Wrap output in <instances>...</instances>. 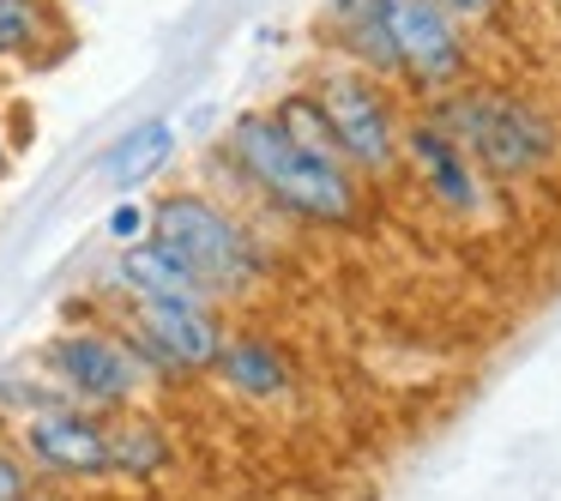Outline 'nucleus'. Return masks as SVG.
Here are the masks:
<instances>
[{
  "mask_svg": "<svg viewBox=\"0 0 561 501\" xmlns=\"http://www.w3.org/2000/svg\"><path fill=\"white\" fill-rule=\"evenodd\" d=\"M224 163L230 175L248 187L254 200H266L272 212L308 224V230H356L368 212L363 175L344 170V163L320 158V151L296 146L272 110H248L230 122L224 134Z\"/></svg>",
  "mask_w": 561,
  "mask_h": 501,
  "instance_id": "obj_1",
  "label": "nucleus"
},
{
  "mask_svg": "<svg viewBox=\"0 0 561 501\" xmlns=\"http://www.w3.org/2000/svg\"><path fill=\"white\" fill-rule=\"evenodd\" d=\"M423 110H435L447 122V134L471 151V163L495 187L537 182L561 158V122L537 98H525L513 86H477V79H465L459 91L423 103Z\"/></svg>",
  "mask_w": 561,
  "mask_h": 501,
  "instance_id": "obj_2",
  "label": "nucleus"
},
{
  "mask_svg": "<svg viewBox=\"0 0 561 501\" xmlns=\"http://www.w3.org/2000/svg\"><path fill=\"white\" fill-rule=\"evenodd\" d=\"M151 242H163L199 284L211 303H236L266 278V248L248 230L242 212H230L206 187H170L151 200Z\"/></svg>",
  "mask_w": 561,
  "mask_h": 501,
  "instance_id": "obj_3",
  "label": "nucleus"
},
{
  "mask_svg": "<svg viewBox=\"0 0 561 501\" xmlns=\"http://www.w3.org/2000/svg\"><path fill=\"white\" fill-rule=\"evenodd\" d=\"M308 91H314L320 115H327V134H332V146H339V158L351 163L363 182H392V175H399L404 110H399L387 79L332 61L308 79Z\"/></svg>",
  "mask_w": 561,
  "mask_h": 501,
  "instance_id": "obj_4",
  "label": "nucleus"
},
{
  "mask_svg": "<svg viewBox=\"0 0 561 501\" xmlns=\"http://www.w3.org/2000/svg\"><path fill=\"white\" fill-rule=\"evenodd\" d=\"M380 25L392 49V86H404L416 103H435L471 79V25L440 0H380Z\"/></svg>",
  "mask_w": 561,
  "mask_h": 501,
  "instance_id": "obj_5",
  "label": "nucleus"
},
{
  "mask_svg": "<svg viewBox=\"0 0 561 501\" xmlns=\"http://www.w3.org/2000/svg\"><path fill=\"white\" fill-rule=\"evenodd\" d=\"M43 380L61 392L67 405H85V411H127L139 405V392L151 387L146 368H139L134 344L122 339V327H67L43 344L37 356Z\"/></svg>",
  "mask_w": 561,
  "mask_h": 501,
  "instance_id": "obj_6",
  "label": "nucleus"
},
{
  "mask_svg": "<svg viewBox=\"0 0 561 501\" xmlns=\"http://www.w3.org/2000/svg\"><path fill=\"white\" fill-rule=\"evenodd\" d=\"M224 315L206 296L187 303H127L122 315V339L134 344L146 380H187V375H211L224 344Z\"/></svg>",
  "mask_w": 561,
  "mask_h": 501,
  "instance_id": "obj_7",
  "label": "nucleus"
},
{
  "mask_svg": "<svg viewBox=\"0 0 561 501\" xmlns=\"http://www.w3.org/2000/svg\"><path fill=\"white\" fill-rule=\"evenodd\" d=\"M13 447L49 483H103L110 477V429H103V411H85V405L49 399L25 411Z\"/></svg>",
  "mask_w": 561,
  "mask_h": 501,
  "instance_id": "obj_8",
  "label": "nucleus"
},
{
  "mask_svg": "<svg viewBox=\"0 0 561 501\" xmlns=\"http://www.w3.org/2000/svg\"><path fill=\"white\" fill-rule=\"evenodd\" d=\"M399 170H411V182L423 187L428 200H435L447 218H483L489 212V194H495V182H489L483 170L471 163V151L459 146V139L447 134V122H440L435 110H416L404 115V134H399Z\"/></svg>",
  "mask_w": 561,
  "mask_h": 501,
  "instance_id": "obj_9",
  "label": "nucleus"
},
{
  "mask_svg": "<svg viewBox=\"0 0 561 501\" xmlns=\"http://www.w3.org/2000/svg\"><path fill=\"white\" fill-rule=\"evenodd\" d=\"M211 375H218L236 399H248V405H284L296 392L290 351H284L278 339H266V332H224Z\"/></svg>",
  "mask_w": 561,
  "mask_h": 501,
  "instance_id": "obj_10",
  "label": "nucleus"
},
{
  "mask_svg": "<svg viewBox=\"0 0 561 501\" xmlns=\"http://www.w3.org/2000/svg\"><path fill=\"white\" fill-rule=\"evenodd\" d=\"M320 43L344 67H363V73L392 86V49H387V25H380V0H327L320 7Z\"/></svg>",
  "mask_w": 561,
  "mask_h": 501,
  "instance_id": "obj_11",
  "label": "nucleus"
},
{
  "mask_svg": "<svg viewBox=\"0 0 561 501\" xmlns=\"http://www.w3.org/2000/svg\"><path fill=\"white\" fill-rule=\"evenodd\" d=\"M175 151H182L175 122L151 115V122H134L110 151H103V158H98V175H103V187H115V194H139L146 182H158V175L170 170Z\"/></svg>",
  "mask_w": 561,
  "mask_h": 501,
  "instance_id": "obj_12",
  "label": "nucleus"
},
{
  "mask_svg": "<svg viewBox=\"0 0 561 501\" xmlns=\"http://www.w3.org/2000/svg\"><path fill=\"white\" fill-rule=\"evenodd\" d=\"M110 284L122 291V303H187V296H206V284H199L163 242H151V236H146V242H134V248H122ZM206 303H211V296H206Z\"/></svg>",
  "mask_w": 561,
  "mask_h": 501,
  "instance_id": "obj_13",
  "label": "nucleus"
},
{
  "mask_svg": "<svg viewBox=\"0 0 561 501\" xmlns=\"http://www.w3.org/2000/svg\"><path fill=\"white\" fill-rule=\"evenodd\" d=\"M67 49V19L55 0H0V73L49 67Z\"/></svg>",
  "mask_w": 561,
  "mask_h": 501,
  "instance_id": "obj_14",
  "label": "nucleus"
},
{
  "mask_svg": "<svg viewBox=\"0 0 561 501\" xmlns=\"http://www.w3.org/2000/svg\"><path fill=\"white\" fill-rule=\"evenodd\" d=\"M103 429H110V477H134V483H151V477L170 471L175 447L163 435L158 417L146 411H103Z\"/></svg>",
  "mask_w": 561,
  "mask_h": 501,
  "instance_id": "obj_15",
  "label": "nucleus"
},
{
  "mask_svg": "<svg viewBox=\"0 0 561 501\" xmlns=\"http://www.w3.org/2000/svg\"><path fill=\"white\" fill-rule=\"evenodd\" d=\"M49 399H61V392L43 380V368L31 375V368H0V411L13 417H25V411H37V405H49Z\"/></svg>",
  "mask_w": 561,
  "mask_h": 501,
  "instance_id": "obj_16",
  "label": "nucleus"
},
{
  "mask_svg": "<svg viewBox=\"0 0 561 501\" xmlns=\"http://www.w3.org/2000/svg\"><path fill=\"white\" fill-rule=\"evenodd\" d=\"M103 236H110L115 248L146 242V236H151V206H139L134 194H122V200L110 206V218H103Z\"/></svg>",
  "mask_w": 561,
  "mask_h": 501,
  "instance_id": "obj_17",
  "label": "nucleus"
},
{
  "mask_svg": "<svg viewBox=\"0 0 561 501\" xmlns=\"http://www.w3.org/2000/svg\"><path fill=\"white\" fill-rule=\"evenodd\" d=\"M31 483H37V471H31V459L13 447V441H0V501H19Z\"/></svg>",
  "mask_w": 561,
  "mask_h": 501,
  "instance_id": "obj_18",
  "label": "nucleus"
},
{
  "mask_svg": "<svg viewBox=\"0 0 561 501\" xmlns=\"http://www.w3.org/2000/svg\"><path fill=\"white\" fill-rule=\"evenodd\" d=\"M440 7H447V13L453 19H465V25H489V19H495L501 13V0H440Z\"/></svg>",
  "mask_w": 561,
  "mask_h": 501,
  "instance_id": "obj_19",
  "label": "nucleus"
},
{
  "mask_svg": "<svg viewBox=\"0 0 561 501\" xmlns=\"http://www.w3.org/2000/svg\"><path fill=\"white\" fill-rule=\"evenodd\" d=\"M19 501H73V496H67L61 483H43V477H37V483H31V489H25V496H19Z\"/></svg>",
  "mask_w": 561,
  "mask_h": 501,
  "instance_id": "obj_20",
  "label": "nucleus"
},
{
  "mask_svg": "<svg viewBox=\"0 0 561 501\" xmlns=\"http://www.w3.org/2000/svg\"><path fill=\"white\" fill-rule=\"evenodd\" d=\"M7 170H13V134H7V115H0V182H7Z\"/></svg>",
  "mask_w": 561,
  "mask_h": 501,
  "instance_id": "obj_21",
  "label": "nucleus"
}]
</instances>
